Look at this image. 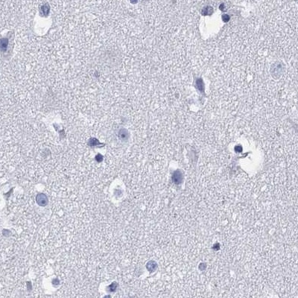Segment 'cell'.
<instances>
[{"instance_id":"6da1fadb","label":"cell","mask_w":298,"mask_h":298,"mask_svg":"<svg viewBox=\"0 0 298 298\" xmlns=\"http://www.w3.org/2000/svg\"><path fill=\"white\" fill-rule=\"evenodd\" d=\"M36 201H37V204L41 207H45V206L47 205L48 202H49L47 196L43 193L38 194L36 197Z\"/></svg>"},{"instance_id":"7a4b0ae2","label":"cell","mask_w":298,"mask_h":298,"mask_svg":"<svg viewBox=\"0 0 298 298\" xmlns=\"http://www.w3.org/2000/svg\"><path fill=\"white\" fill-rule=\"evenodd\" d=\"M172 180L176 184H179V183H181L182 180H183V175H182L181 172L180 171H176L173 174Z\"/></svg>"},{"instance_id":"3957f363","label":"cell","mask_w":298,"mask_h":298,"mask_svg":"<svg viewBox=\"0 0 298 298\" xmlns=\"http://www.w3.org/2000/svg\"><path fill=\"white\" fill-rule=\"evenodd\" d=\"M147 268L148 269L150 270V271H153L155 269V264L153 263V262H149L147 265Z\"/></svg>"}]
</instances>
